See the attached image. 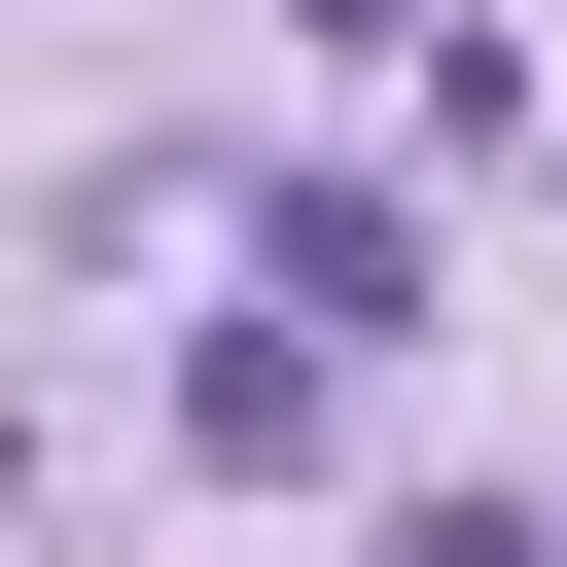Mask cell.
<instances>
[{
    "label": "cell",
    "mask_w": 567,
    "mask_h": 567,
    "mask_svg": "<svg viewBox=\"0 0 567 567\" xmlns=\"http://www.w3.org/2000/svg\"><path fill=\"white\" fill-rule=\"evenodd\" d=\"M284 319H319V354H390V319H425V213H390V177H319V213H284Z\"/></svg>",
    "instance_id": "cell-1"
},
{
    "label": "cell",
    "mask_w": 567,
    "mask_h": 567,
    "mask_svg": "<svg viewBox=\"0 0 567 567\" xmlns=\"http://www.w3.org/2000/svg\"><path fill=\"white\" fill-rule=\"evenodd\" d=\"M390 567H567V532H532V496H425V532H390Z\"/></svg>",
    "instance_id": "cell-2"
},
{
    "label": "cell",
    "mask_w": 567,
    "mask_h": 567,
    "mask_svg": "<svg viewBox=\"0 0 567 567\" xmlns=\"http://www.w3.org/2000/svg\"><path fill=\"white\" fill-rule=\"evenodd\" d=\"M284 35H461V0H284Z\"/></svg>",
    "instance_id": "cell-3"
}]
</instances>
